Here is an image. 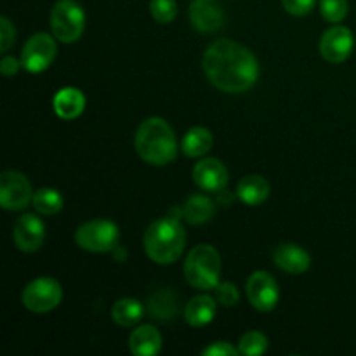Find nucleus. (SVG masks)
<instances>
[{
  "instance_id": "obj_23",
  "label": "nucleus",
  "mask_w": 356,
  "mask_h": 356,
  "mask_svg": "<svg viewBox=\"0 0 356 356\" xmlns=\"http://www.w3.org/2000/svg\"><path fill=\"white\" fill-rule=\"evenodd\" d=\"M212 134L211 131L204 127H193L184 134L183 143H181V149L186 156H204L209 149L212 148Z\"/></svg>"
},
{
  "instance_id": "obj_32",
  "label": "nucleus",
  "mask_w": 356,
  "mask_h": 356,
  "mask_svg": "<svg viewBox=\"0 0 356 356\" xmlns=\"http://www.w3.org/2000/svg\"><path fill=\"white\" fill-rule=\"evenodd\" d=\"M17 70H19V63H17V59L13 58V56H6V58L0 61V72H2L3 76L16 75Z\"/></svg>"
},
{
  "instance_id": "obj_21",
  "label": "nucleus",
  "mask_w": 356,
  "mask_h": 356,
  "mask_svg": "<svg viewBox=\"0 0 356 356\" xmlns=\"http://www.w3.org/2000/svg\"><path fill=\"white\" fill-rule=\"evenodd\" d=\"M148 313L152 318L165 322L177 315V298L172 291H156L148 299Z\"/></svg>"
},
{
  "instance_id": "obj_15",
  "label": "nucleus",
  "mask_w": 356,
  "mask_h": 356,
  "mask_svg": "<svg viewBox=\"0 0 356 356\" xmlns=\"http://www.w3.org/2000/svg\"><path fill=\"white\" fill-rule=\"evenodd\" d=\"M273 261L280 270L291 275H302L312 266V257L296 243H282L275 249Z\"/></svg>"
},
{
  "instance_id": "obj_12",
  "label": "nucleus",
  "mask_w": 356,
  "mask_h": 356,
  "mask_svg": "<svg viewBox=\"0 0 356 356\" xmlns=\"http://www.w3.org/2000/svg\"><path fill=\"white\" fill-rule=\"evenodd\" d=\"M14 243L23 252H35L42 247L45 238V225L38 216L23 214L17 218L13 228Z\"/></svg>"
},
{
  "instance_id": "obj_25",
  "label": "nucleus",
  "mask_w": 356,
  "mask_h": 356,
  "mask_svg": "<svg viewBox=\"0 0 356 356\" xmlns=\"http://www.w3.org/2000/svg\"><path fill=\"white\" fill-rule=\"evenodd\" d=\"M240 355L245 356H257L266 353L268 350V337L264 334L257 332V330H250V332L243 334L242 339L238 343Z\"/></svg>"
},
{
  "instance_id": "obj_18",
  "label": "nucleus",
  "mask_w": 356,
  "mask_h": 356,
  "mask_svg": "<svg viewBox=\"0 0 356 356\" xmlns=\"http://www.w3.org/2000/svg\"><path fill=\"white\" fill-rule=\"evenodd\" d=\"M216 316V301L211 296H197L190 299L184 308V318L191 327L198 329L211 323Z\"/></svg>"
},
{
  "instance_id": "obj_31",
  "label": "nucleus",
  "mask_w": 356,
  "mask_h": 356,
  "mask_svg": "<svg viewBox=\"0 0 356 356\" xmlns=\"http://www.w3.org/2000/svg\"><path fill=\"white\" fill-rule=\"evenodd\" d=\"M202 355L204 356H236L240 355V350L238 348L232 346L229 343H221V341H218V343L205 348V350L202 351Z\"/></svg>"
},
{
  "instance_id": "obj_14",
  "label": "nucleus",
  "mask_w": 356,
  "mask_h": 356,
  "mask_svg": "<svg viewBox=\"0 0 356 356\" xmlns=\"http://www.w3.org/2000/svg\"><path fill=\"white\" fill-rule=\"evenodd\" d=\"M193 181L202 190L219 193L228 186V169L218 159H204L195 165Z\"/></svg>"
},
{
  "instance_id": "obj_7",
  "label": "nucleus",
  "mask_w": 356,
  "mask_h": 356,
  "mask_svg": "<svg viewBox=\"0 0 356 356\" xmlns=\"http://www.w3.org/2000/svg\"><path fill=\"white\" fill-rule=\"evenodd\" d=\"M63 291L61 285L54 280V278L42 277L28 284L23 291V306L31 313H44L52 312L56 306L61 302Z\"/></svg>"
},
{
  "instance_id": "obj_9",
  "label": "nucleus",
  "mask_w": 356,
  "mask_h": 356,
  "mask_svg": "<svg viewBox=\"0 0 356 356\" xmlns=\"http://www.w3.org/2000/svg\"><path fill=\"white\" fill-rule=\"evenodd\" d=\"M56 52H58V47L51 35L35 33L24 44L23 52H21V65L28 72L40 73L52 65Z\"/></svg>"
},
{
  "instance_id": "obj_13",
  "label": "nucleus",
  "mask_w": 356,
  "mask_h": 356,
  "mask_svg": "<svg viewBox=\"0 0 356 356\" xmlns=\"http://www.w3.org/2000/svg\"><path fill=\"white\" fill-rule=\"evenodd\" d=\"M190 19L202 33H214L225 24L226 16L219 0H193L190 6Z\"/></svg>"
},
{
  "instance_id": "obj_27",
  "label": "nucleus",
  "mask_w": 356,
  "mask_h": 356,
  "mask_svg": "<svg viewBox=\"0 0 356 356\" xmlns=\"http://www.w3.org/2000/svg\"><path fill=\"white\" fill-rule=\"evenodd\" d=\"M348 0H320V13L329 23H339L348 16Z\"/></svg>"
},
{
  "instance_id": "obj_2",
  "label": "nucleus",
  "mask_w": 356,
  "mask_h": 356,
  "mask_svg": "<svg viewBox=\"0 0 356 356\" xmlns=\"http://www.w3.org/2000/svg\"><path fill=\"white\" fill-rule=\"evenodd\" d=\"M134 146L138 155L149 165H167L177 156V139L163 118H146L136 131Z\"/></svg>"
},
{
  "instance_id": "obj_29",
  "label": "nucleus",
  "mask_w": 356,
  "mask_h": 356,
  "mask_svg": "<svg viewBox=\"0 0 356 356\" xmlns=\"http://www.w3.org/2000/svg\"><path fill=\"white\" fill-rule=\"evenodd\" d=\"M14 37H16V28L6 16H2L0 17V52L9 51L10 45L14 44Z\"/></svg>"
},
{
  "instance_id": "obj_20",
  "label": "nucleus",
  "mask_w": 356,
  "mask_h": 356,
  "mask_svg": "<svg viewBox=\"0 0 356 356\" xmlns=\"http://www.w3.org/2000/svg\"><path fill=\"white\" fill-rule=\"evenodd\" d=\"M184 219L190 225H204L216 216V205L205 195H191L183 207Z\"/></svg>"
},
{
  "instance_id": "obj_4",
  "label": "nucleus",
  "mask_w": 356,
  "mask_h": 356,
  "mask_svg": "<svg viewBox=\"0 0 356 356\" xmlns=\"http://www.w3.org/2000/svg\"><path fill=\"white\" fill-rule=\"evenodd\" d=\"M221 257L212 245L202 243L191 249L184 261V277L191 287L198 291H212L219 284Z\"/></svg>"
},
{
  "instance_id": "obj_11",
  "label": "nucleus",
  "mask_w": 356,
  "mask_h": 356,
  "mask_svg": "<svg viewBox=\"0 0 356 356\" xmlns=\"http://www.w3.org/2000/svg\"><path fill=\"white\" fill-rule=\"evenodd\" d=\"M355 49L353 31L346 26H332L323 33L320 40V54L329 63H343L351 56Z\"/></svg>"
},
{
  "instance_id": "obj_1",
  "label": "nucleus",
  "mask_w": 356,
  "mask_h": 356,
  "mask_svg": "<svg viewBox=\"0 0 356 356\" xmlns=\"http://www.w3.org/2000/svg\"><path fill=\"white\" fill-rule=\"evenodd\" d=\"M202 65L211 83L228 94L245 92L259 79L256 56L245 45L226 38L209 45Z\"/></svg>"
},
{
  "instance_id": "obj_33",
  "label": "nucleus",
  "mask_w": 356,
  "mask_h": 356,
  "mask_svg": "<svg viewBox=\"0 0 356 356\" xmlns=\"http://www.w3.org/2000/svg\"><path fill=\"white\" fill-rule=\"evenodd\" d=\"M219 193H221V195H219V202H221V204H225V205H229V204H232V195H229V193H226V190H222V191H219Z\"/></svg>"
},
{
  "instance_id": "obj_17",
  "label": "nucleus",
  "mask_w": 356,
  "mask_h": 356,
  "mask_svg": "<svg viewBox=\"0 0 356 356\" xmlns=\"http://www.w3.org/2000/svg\"><path fill=\"white\" fill-rule=\"evenodd\" d=\"M86 108V96L75 87H65L54 96V111L65 120H73Z\"/></svg>"
},
{
  "instance_id": "obj_24",
  "label": "nucleus",
  "mask_w": 356,
  "mask_h": 356,
  "mask_svg": "<svg viewBox=\"0 0 356 356\" xmlns=\"http://www.w3.org/2000/svg\"><path fill=\"white\" fill-rule=\"evenodd\" d=\"M63 197L59 191L52 190V188H40L37 193L33 195V200L31 205L35 207V211L40 212L44 216H54L58 214L63 209Z\"/></svg>"
},
{
  "instance_id": "obj_28",
  "label": "nucleus",
  "mask_w": 356,
  "mask_h": 356,
  "mask_svg": "<svg viewBox=\"0 0 356 356\" xmlns=\"http://www.w3.org/2000/svg\"><path fill=\"white\" fill-rule=\"evenodd\" d=\"M214 292H216V301L222 306H235L240 299L238 291H236V287L232 284V282H222V284L219 282L218 287L214 289Z\"/></svg>"
},
{
  "instance_id": "obj_16",
  "label": "nucleus",
  "mask_w": 356,
  "mask_h": 356,
  "mask_svg": "<svg viewBox=\"0 0 356 356\" xmlns=\"http://www.w3.org/2000/svg\"><path fill=\"white\" fill-rule=\"evenodd\" d=\"M129 348L136 356H155L162 350V336L155 327L141 325L129 337Z\"/></svg>"
},
{
  "instance_id": "obj_30",
  "label": "nucleus",
  "mask_w": 356,
  "mask_h": 356,
  "mask_svg": "<svg viewBox=\"0 0 356 356\" xmlns=\"http://www.w3.org/2000/svg\"><path fill=\"white\" fill-rule=\"evenodd\" d=\"M284 2L285 10L292 16H305V14L312 13L315 7L316 0H282Z\"/></svg>"
},
{
  "instance_id": "obj_6",
  "label": "nucleus",
  "mask_w": 356,
  "mask_h": 356,
  "mask_svg": "<svg viewBox=\"0 0 356 356\" xmlns=\"http://www.w3.org/2000/svg\"><path fill=\"white\" fill-rule=\"evenodd\" d=\"M118 238V226L108 219H94L79 226L75 232L76 245L89 252H110L117 247Z\"/></svg>"
},
{
  "instance_id": "obj_19",
  "label": "nucleus",
  "mask_w": 356,
  "mask_h": 356,
  "mask_svg": "<svg viewBox=\"0 0 356 356\" xmlns=\"http://www.w3.org/2000/svg\"><path fill=\"white\" fill-rule=\"evenodd\" d=\"M236 195L245 205H259L270 195V183L261 176H245L238 183Z\"/></svg>"
},
{
  "instance_id": "obj_3",
  "label": "nucleus",
  "mask_w": 356,
  "mask_h": 356,
  "mask_svg": "<svg viewBox=\"0 0 356 356\" xmlns=\"http://www.w3.org/2000/svg\"><path fill=\"white\" fill-rule=\"evenodd\" d=\"M184 243H186V232L179 219L170 216L149 225L145 233V250L153 263H176L183 254Z\"/></svg>"
},
{
  "instance_id": "obj_10",
  "label": "nucleus",
  "mask_w": 356,
  "mask_h": 356,
  "mask_svg": "<svg viewBox=\"0 0 356 356\" xmlns=\"http://www.w3.org/2000/svg\"><path fill=\"white\" fill-rule=\"evenodd\" d=\"M245 292L250 305L259 312H271L278 305V298H280V291H278L275 278L264 271H256L250 275L245 285Z\"/></svg>"
},
{
  "instance_id": "obj_8",
  "label": "nucleus",
  "mask_w": 356,
  "mask_h": 356,
  "mask_svg": "<svg viewBox=\"0 0 356 356\" xmlns=\"http://www.w3.org/2000/svg\"><path fill=\"white\" fill-rule=\"evenodd\" d=\"M33 200L31 184L24 174L6 170L0 176V205L6 211H23Z\"/></svg>"
},
{
  "instance_id": "obj_22",
  "label": "nucleus",
  "mask_w": 356,
  "mask_h": 356,
  "mask_svg": "<svg viewBox=\"0 0 356 356\" xmlns=\"http://www.w3.org/2000/svg\"><path fill=\"white\" fill-rule=\"evenodd\" d=\"M143 313H145V309L138 299L125 298L115 302L113 308H111V318L120 327H134L143 318Z\"/></svg>"
},
{
  "instance_id": "obj_5",
  "label": "nucleus",
  "mask_w": 356,
  "mask_h": 356,
  "mask_svg": "<svg viewBox=\"0 0 356 356\" xmlns=\"http://www.w3.org/2000/svg\"><path fill=\"white\" fill-rule=\"evenodd\" d=\"M51 28L58 40L65 44L76 42L86 28V13L73 0H59L52 7Z\"/></svg>"
},
{
  "instance_id": "obj_26",
  "label": "nucleus",
  "mask_w": 356,
  "mask_h": 356,
  "mask_svg": "<svg viewBox=\"0 0 356 356\" xmlns=\"http://www.w3.org/2000/svg\"><path fill=\"white\" fill-rule=\"evenodd\" d=\"M149 13L156 23H172L177 16V2L176 0H149Z\"/></svg>"
}]
</instances>
